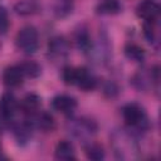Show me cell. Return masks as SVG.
I'll return each instance as SVG.
<instances>
[{
    "label": "cell",
    "mask_w": 161,
    "mask_h": 161,
    "mask_svg": "<svg viewBox=\"0 0 161 161\" xmlns=\"http://www.w3.org/2000/svg\"><path fill=\"white\" fill-rule=\"evenodd\" d=\"M122 117L127 127L132 131L146 132L150 128L148 116L142 106L138 103H127L122 107Z\"/></svg>",
    "instance_id": "cell-1"
},
{
    "label": "cell",
    "mask_w": 161,
    "mask_h": 161,
    "mask_svg": "<svg viewBox=\"0 0 161 161\" xmlns=\"http://www.w3.org/2000/svg\"><path fill=\"white\" fill-rule=\"evenodd\" d=\"M15 43L16 47L26 53V54H33L38 50L39 48V34L38 30L31 26V25H26L24 28H21L15 38Z\"/></svg>",
    "instance_id": "cell-2"
},
{
    "label": "cell",
    "mask_w": 161,
    "mask_h": 161,
    "mask_svg": "<svg viewBox=\"0 0 161 161\" xmlns=\"http://www.w3.org/2000/svg\"><path fill=\"white\" fill-rule=\"evenodd\" d=\"M68 128H69V132H72L75 137L88 138L97 132L98 126H97L96 121H93L88 117H79V118L70 119L68 122Z\"/></svg>",
    "instance_id": "cell-3"
},
{
    "label": "cell",
    "mask_w": 161,
    "mask_h": 161,
    "mask_svg": "<svg viewBox=\"0 0 161 161\" xmlns=\"http://www.w3.org/2000/svg\"><path fill=\"white\" fill-rule=\"evenodd\" d=\"M131 80L138 91H148L153 83L158 82V68L155 67L152 69H142L137 72Z\"/></svg>",
    "instance_id": "cell-4"
},
{
    "label": "cell",
    "mask_w": 161,
    "mask_h": 161,
    "mask_svg": "<svg viewBox=\"0 0 161 161\" xmlns=\"http://www.w3.org/2000/svg\"><path fill=\"white\" fill-rule=\"evenodd\" d=\"M113 147L114 152L119 153L121 158H126V153H131L136 150L132 136L126 131H117L113 133Z\"/></svg>",
    "instance_id": "cell-5"
},
{
    "label": "cell",
    "mask_w": 161,
    "mask_h": 161,
    "mask_svg": "<svg viewBox=\"0 0 161 161\" xmlns=\"http://www.w3.org/2000/svg\"><path fill=\"white\" fill-rule=\"evenodd\" d=\"M26 119L31 125L33 128L40 130L43 132H52L55 128V121L52 114L48 112H35L30 116H26Z\"/></svg>",
    "instance_id": "cell-6"
},
{
    "label": "cell",
    "mask_w": 161,
    "mask_h": 161,
    "mask_svg": "<svg viewBox=\"0 0 161 161\" xmlns=\"http://www.w3.org/2000/svg\"><path fill=\"white\" fill-rule=\"evenodd\" d=\"M18 108H19V103L13 93L6 92L1 96V98H0V117H1L3 122L11 121L14 114L16 113Z\"/></svg>",
    "instance_id": "cell-7"
},
{
    "label": "cell",
    "mask_w": 161,
    "mask_h": 161,
    "mask_svg": "<svg viewBox=\"0 0 161 161\" xmlns=\"http://www.w3.org/2000/svg\"><path fill=\"white\" fill-rule=\"evenodd\" d=\"M70 52V43L67 38L62 35H55L48 42V53L50 57L58 59V58H65Z\"/></svg>",
    "instance_id": "cell-8"
},
{
    "label": "cell",
    "mask_w": 161,
    "mask_h": 161,
    "mask_svg": "<svg viewBox=\"0 0 161 161\" xmlns=\"http://www.w3.org/2000/svg\"><path fill=\"white\" fill-rule=\"evenodd\" d=\"M52 107L54 111L69 116L77 109L78 102L74 97L69 94H58L52 99Z\"/></svg>",
    "instance_id": "cell-9"
},
{
    "label": "cell",
    "mask_w": 161,
    "mask_h": 161,
    "mask_svg": "<svg viewBox=\"0 0 161 161\" xmlns=\"http://www.w3.org/2000/svg\"><path fill=\"white\" fill-rule=\"evenodd\" d=\"M97 78L94 77V74L88 70L84 67H78L77 68V75H75V83L74 86H77L79 89L84 91V92H91L97 87Z\"/></svg>",
    "instance_id": "cell-10"
},
{
    "label": "cell",
    "mask_w": 161,
    "mask_h": 161,
    "mask_svg": "<svg viewBox=\"0 0 161 161\" xmlns=\"http://www.w3.org/2000/svg\"><path fill=\"white\" fill-rule=\"evenodd\" d=\"M136 15L146 20H156L160 16V6L153 0L141 1L136 8Z\"/></svg>",
    "instance_id": "cell-11"
},
{
    "label": "cell",
    "mask_w": 161,
    "mask_h": 161,
    "mask_svg": "<svg viewBox=\"0 0 161 161\" xmlns=\"http://www.w3.org/2000/svg\"><path fill=\"white\" fill-rule=\"evenodd\" d=\"M24 73L20 68V65H10L6 67L3 73V82L9 88L19 87L24 80Z\"/></svg>",
    "instance_id": "cell-12"
},
{
    "label": "cell",
    "mask_w": 161,
    "mask_h": 161,
    "mask_svg": "<svg viewBox=\"0 0 161 161\" xmlns=\"http://www.w3.org/2000/svg\"><path fill=\"white\" fill-rule=\"evenodd\" d=\"M54 157L60 161H70L75 160V150L70 141L62 140L57 143L54 150Z\"/></svg>",
    "instance_id": "cell-13"
},
{
    "label": "cell",
    "mask_w": 161,
    "mask_h": 161,
    "mask_svg": "<svg viewBox=\"0 0 161 161\" xmlns=\"http://www.w3.org/2000/svg\"><path fill=\"white\" fill-rule=\"evenodd\" d=\"M40 103L42 102H40L39 96H36L34 93H29L21 99V102L19 103V108L26 117V116H30V114L38 112L39 107H40Z\"/></svg>",
    "instance_id": "cell-14"
},
{
    "label": "cell",
    "mask_w": 161,
    "mask_h": 161,
    "mask_svg": "<svg viewBox=\"0 0 161 161\" xmlns=\"http://www.w3.org/2000/svg\"><path fill=\"white\" fill-rule=\"evenodd\" d=\"M74 42L75 45L78 47V49H80L82 52L87 53L92 49V39H91V34L88 31L87 28L80 26L79 29L75 30L74 33Z\"/></svg>",
    "instance_id": "cell-15"
},
{
    "label": "cell",
    "mask_w": 161,
    "mask_h": 161,
    "mask_svg": "<svg viewBox=\"0 0 161 161\" xmlns=\"http://www.w3.org/2000/svg\"><path fill=\"white\" fill-rule=\"evenodd\" d=\"M121 10L122 5L118 0H101L96 6V13L99 15H116Z\"/></svg>",
    "instance_id": "cell-16"
},
{
    "label": "cell",
    "mask_w": 161,
    "mask_h": 161,
    "mask_svg": "<svg viewBox=\"0 0 161 161\" xmlns=\"http://www.w3.org/2000/svg\"><path fill=\"white\" fill-rule=\"evenodd\" d=\"M14 10L18 15L28 16L39 11V4L36 0H19L14 5Z\"/></svg>",
    "instance_id": "cell-17"
},
{
    "label": "cell",
    "mask_w": 161,
    "mask_h": 161,
    "mask_svg": "<svg viewBox=\"0 0 161 161\" xmlns=\"http://www.w3.org/2000/svg\"><path fill=\"white\" fill-rule=\"evenodd\" d=\"M158 19L156 20H146L143 24V35L150 44H157L160 38L158 30Z\"/></svg>",
    "instance_id": "cell-18"
},
{
    "label": "cell",
    "mask_w": 161,
    "mask_h": 161,
    "mask_svg": "<svg viewBox=\"0 0 161 161\" xmlns=\"http://www.w3.org/2000/svg\"><path fill=\"white\" fill-rule=\"evenodd\" d=\"M123 53H125L127 59H130V60H132L135 63H142L145 60V58H146L145 50L140 45H137L135 43L126 44V47L123 49Z\"/></svg>",
    "instance_id": "cell-19"
},
{
    "label": "cell",
    "mask_w": 161,
    "mask_h": 161,
    "mask_svg": "<svg viewBox=\"0 0 161 161\" xmlns=\"http://www.w3.org/2000/svg\"><path fill=\"white\" fill-rule=\"evenodd\" d=\"M84 153H86L87 158H89L92 161H101L106 156L103 147L96 142H89L88 145H86L84 146Z\"/></svg>",
    "instance_id": "cell-20"
},
{
    "label": "cell",
    "mask_w": 161,
    "mask_h": 161,
    "mask_svg": "<svg viewBox=\"0 0 161 161\" xmlns=\"http://www.w3.org/2000/svg\"><path fill=\"white\" fill-rule=\"evenodd\" d=\"M19 65H20L25 78H38L42 73V67L34 60H28Z\"/></svg>",
    "instance_id": "cell-21"
},
{
    "label": "cell",
    "mask_w": 161,
    "mask_h": 161,
    "mask_svg": "<svg viewBox=\"0 0 161 161\" xmlns=\"http://www.w3.org/2000/svg\"><path fill=\"white\" fill-rule=\"evenodd\" d=\"M73 10V0H55L54 13L58 18L68 16Z\"/></svg>",
    "instance_id": "cell-22"
},
{
    "label": "cell",
    "mask_w": 161,
    "mask_h": 161,
    "mask_svg": "<svg viewBox=\"0 0 161 161\" xmlns=\"http://www.w3.org/2000/svg\"><path fill=\"white\" fill-rule=\"evenodd\" d=\"M75 75H77V68L75 67H65L62 72V78L65 84L74 86L75 83Z\"/></svg>",
    "instance_id": "cell-23"
},
{
    "label": "cell",
    "mask_w": 161,
    "mask_h": 161,
    "mask_svg": "<svg viewBox=\"0 0 161 161\" xmlns=\"http://www.w3.org/2000/svg\"><path fill=\"white\" fill-rule=\"evenodd\" d=\"M10 26V20L8 11L4 8H0V34H5Z\"/></svg>",
    "instance_id": "cell-24"
},
{
    "label": "cell",
    "mask_w": 161,
    "mask_h": 161,
    "mask_svg": "<svg viewBox=\"0 0 161 161\" xmlns=\"http://www.w3.org/2000/svg\"><path fill=\"white\" fill-rule=\"evenodd\" d=\"M103 89H104L103 92H104L108 97H113V96H116V94H117V92H118L117 86H116L114 83H112V82H108V83H107V86H106Z\"/></svg>",
    "instance_id": "cell-25"
}]
</instances>
